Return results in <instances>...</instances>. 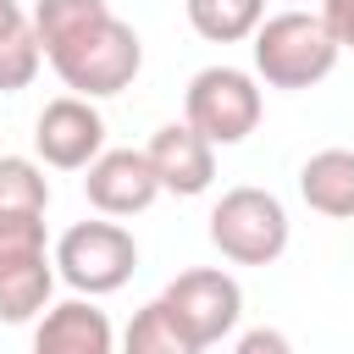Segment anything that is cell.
<instances>
[{
	"instance_id": "cell-1",
	"label": "cell",
	"mask_w": 354,
	"mask_h": 354,
	"mask_svg": "<svg viewBox=\"0 0 354 354\" xmlns=\"http://www.w3.org/2000/svg\"><path fill=\"white\" fill-rule=\"evenodd\" d=\"M33 33L44 61L77 100L122 94L144 66L133 22H122L105 0H33Z\"/></svg>"
},
{
	"instance_id": "cell-5",
	"label": "cell",
	"mask_w": 354,
	"mask_h": 354,
	"mask_svg": "<svg viewBox=\"0 0 354 354\" xmlns=\"http://www.w3.org/2000/svg\"><path fill=\"white\" fill-rule=\"evenodd\" d=\"M133 266H138V243L122 221H77L55 243V271L83 299H105V293L127 288Z\"/></svg>"
},
{
	"instance_id": "cell-12",
	"label": "cell",
	"mask_w": 354,
	"mask_h": 354,
	"mask_svg": "<svg viewBox=\"0 0 354 354\" xmlns=\"http://www.w3.org/2000/svg\"><path fill=\"white\" fill-rule=\"evenodd\" d=\"M299 194L332 221H354V149H315L299 166Z\"/></svg>"
},
{
	"instance_id": "cell-11",
	"label": "cell",
	"mask_w": 354,
	"mask_h": 354,
	"mask_svg": "<svg viewBox=\"0 0 354 354\" xmlns=\"http://www.w3.org/2000/svg\"><path fill=\"white\" fill-rule=\"evenodd\" d=\"M33 354H116L111 315L94 299H66L50 304L33 326Z\"/></svg>"
},
{
	"instance_id": "cell-7",
	"label": "cell",
	"mask_w": 354,
	"mask_h": 354,
	"mask_svg": "<svg viewBox=\"0 0 354 354\" xmlns=\"http://www.w3.org/2000/svg\"><path fill=\"white\" fill-rule=\"evenodd\" d=\"M160 304L177 315L183 332H194V337L210 348L216 337H227V332L238 326V315H243V288H238V277H227V271H216V266H194V271H183V277L166 282Z\"/></svg>"
},
{
	"instance_id": "cell-16",
	"label": "cell",
	"mask_w": 354,
	"mask_h": 354,
	"mask_svg": "<svg viewBox=\"0 0 354 354\" xmlns=\"http://www.w3.org/2000/svg\"><path fill=\"white\" fill-rule=\"evenodd\" d=\"M50 183L44 166L28 155H0V216H44Z\"/></svg>"
},
{
	"instance_id": "cell-15",
	"label": "cell",
	"mask_w": 354,
	"mask_h": 354,
	"mask_svg": "<svg viewBox=\"0 0 354 354\" xmlns=\"http://www.w3.org/2000/svg\"><path fill=\"white\" fill-rule=\"evenodd\" d=\"M122 354H205V343H199L194 332H183L177 315H171L160 299H149V304L127 321V332H122Z\"/></svg>"
},
{
	"instance_id": "cell-10",
	"label": "cell",
	"mask_w": 354,
	"mask_h": 354,
	"mask_svg": "<svg viewBox=\"0 0 354 354\" xmlns=\"http://www.w3.org/2000/svg\"><path fill=\"white\" fill-rule=\"evenodd\" d=\"M144 155H149V166H155V177H160V194H177V199L205 194L210 177H216V144L199 138L188 122L155 127V138H149Z\"/></svg>"
},
{
	"instance_id": "cell-13",
	"label": "cell",
	"mask_w": 354,
	"mask_h": 354,
	"mask_svg": "<svg viewBox=\"0 0 354 354\" xmlns=\"http://www.w3.org/2000/svg\"><path fill=\"white\" fill-rule=\"evenodd\" d=\"M44 50L33 33V11H22L17 0H0V94H17L39 77Z\"/></svg>"
},
{
	"instance_id": "cell-8",
	"label": "cell",
	"mask_w": 354,
	"mask_h": 354,
	"mask_svg": "<svg viewBox=\"0 0 354 354\" xmlns=\"http://www.w3.org/2000/svg\"><path fill=\"white\" fill-rule=\"evenodd\" d=\"M33 149L44 166L55 171H88L100 155H105V116L94 111V100H77V94H61L39 111L33 122Z\"/></svg>"
},
{
	"instance_id": "cell-9",
	"label": "cell",
	"mask_w": 354,
	"mask_h": 354,
	"mask_svg": "<svg viewBox=\"0 0 354 354\" xmlns=\"http://www.w3.org/2000/svg\"><path fill=\"white\" fill-rule=\"evenodd\" d=\"M83 194L100 216H138L160 199V177L149 166L144 149H105L88 177H83Z\"/></svg>"
},
{
	"instance_id": "cell-6",
	"label": "cell",
	"mask_w": 354,
	"mask_h": 354,
	"mask_svg": "<svg viewBox=\"0 0 354 354\" xmlns=\"http://www.w3.org/2000/svg\"><path fill=\"white\" fill-rule=\"evenodd\" d=\"M183 122L210 144H243L260 127V88L243 66H205L183 94Z\"/></svg>"
},
{
	"instance_id": "cell-3",
	"label": "cell",
	"mask_w": 354,
	"mask_h": 354,
	"mask_svg": "<svg viewBox=\"0 0 354 354\" xmlns=\"http://www.w3.org/2000/svg\"><path fill=\"white\" fill-rule=\"evenodd\" d=\"M55 254L44 243V216H0V321L22 326L50 310Z\"/></svg>"
},
{
	"instance_id": "cell-14",
	"label": "cell",
	"mask_w": 354,
	"mask_h": 354,
	"mask_svg": "<svg viewBox=\"0 0 354 354\" xmlns=\"http://www.w3.org/2000/svg\"><path fill=\"white\" fill-rule=\"evenodd\" d=\"M188 22L199 39L210 44H238V39H254L260 22H266V0H183Z\"/></svg>"
},
{
	"instance_id": "cell-2",
	"label": "cell",
	"mask_w": 354,
	"mask_h": 354,
	"mask_svg": "<svg viewBox=\"0 0 354 354\" xmlns=\"http://www.w3.org/2000/svg\"><path fill=\"white\" fill-rule=\"evenodd\" d=\"M337 66V39L321 11H277L254 33V72L271 88H315Z\"/></svg>"
},
{
	"instance_id": "cell-19",
	"label": "cell",
	"mask_w": 354,
	"mask_h": 354,
	"mask_svg": "<svg viewBox=\"0 0 354 354\" xmlns=\"http://www.w3.org/2000/svg\"><path fill=\"white\" fill-rule=\"evenodd\" d=\"M299 6H304V0H288V11H299Z\"/></svg>"
},
{
	"instance_id": "cell-18",
	"label": "cell",
	"mask_w": 354,
	"mask_h": 354,
	"mask_svg": "<svg viewBox=\"0 0 354 354\" xmlns=\"http://www.w3.org/2000/svg\"><path fill=\"white\" fill-rule=\"evenodd\" d=\"M321 22L332 28L337 50H354V0H321Z\"/></svg>"
},
{
	"instance_id": "cell-17",
	"label": "cell",
	"mask_w": 354,
	"mask_h": 354,
	"mask_svg": "<svg viewBox=\"0 0 354 354\" xmlns=\"http://www.w3.org/2000/svg\"><path fill=\"white\" fill-rule=\"evenodd\" d=\"M232 354H293V343H288V332H277V326H249Z\"/></svg>"
},
{
	"instance_id": "cell-4",
	"label": "cell",
	"mask_w": 354,
	"mask_h": 354,
	"mask_svg": "<svg viewBox=\"0 0 354 354\" xmlns=\"http://www.w3.org/2000/svg\"><path fill=\"white\" fill-rule=\"evenodd\" d=\"M210 243L232 266H271L288 249V210L271 188H227L210 210Z\"/></svg>"
}]
</instances>
